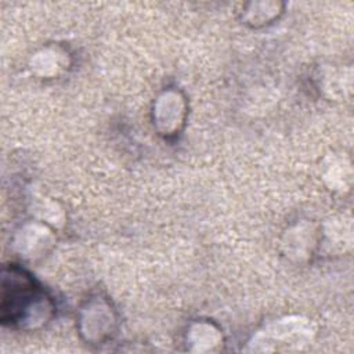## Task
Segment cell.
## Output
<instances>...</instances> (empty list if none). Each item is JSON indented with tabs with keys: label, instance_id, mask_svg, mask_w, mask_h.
Returning <instances> with one entry per match:
<instances>
[{
	"label": "cell",
	"instance_id": "6da1fadb",
	"mask_svg": "<svg viewBox=\"0 0 354 354\" xmlns=\"http://www.w3.org/2000/svg\"><path fill=\"white\" fill-rule=\"evenodd\" d=\"M53 314V304L35 279L11 266L1 275L0 318L3 324L25 329L44 325Z\"/></svg>",
	"mask_w": 354,
	"mask_h": 354
}]
</instances>
